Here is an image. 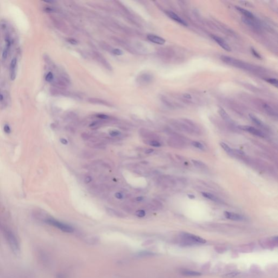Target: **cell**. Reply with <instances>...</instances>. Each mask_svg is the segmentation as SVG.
I'll list each match as a JSON object with an SVG mask.
<instances>
[{
	"instance_id": "6da1fadb",
	"label": "cell",
	"mask_w": 278,
	"mask_h": 278,
	"mask_svg": "<svg viewBox=\"0 0 278 278\" xmlns=\"http://www.w3.org/2000/svg\"><path fill=\"white\" fill-rule=\"evenodd\" d=\"M46 222L48 225H52L54 227L59 229L62 231H64L65 233H71L74 231V228L71 227L69 225H66L63 223L62 222H60L57 220L52 219H48L46 220Z\"/></svg>"
},
{
	"instance_id": "7a4b0ae2",
	"label": "cell",
	"mask_w": 278,
	"mask_h": 278,
	"mask_svg": "<svg viewBox=\"0 0 278 278\" xmlns=\"http://www.w3.org/2000/svg\"><path fill=\"white\" fill-rule=\"evenodd\" d=\"M221 59L226 64L230 65L233 66H235L238 68L247 70L250 69L249 65L246 64L245 63L241 61L240 60L234 59L228 56H221Z\"/></svg>"
},
{
	"instance_id": "3957f363",
	"label": "cell",
	"mask_w": 278,
	"mask_h": 278,
	"mask_svg": "<svg viewBox=\"0 0 278 278\" xmlns=\"http://www.w3.org/2000/svg\"><path fill=\"white\" fill-rule=\"evenodd\" d=\"M6 235L7 237V240L9 242V245L13 251L15 253L18 252L19 249V246L15 236L10 231H7L6 233Z\"/></svg>"
},
{
	"instance_id": "277c9868",
	"label": "cell",
	"mask_w": 278,
	"mask_h": 278,
	"mask_svg": "<svg viewBox=\"0 0 278 278\" xmlns=\"http://www.w3.org/2000/svg\"><path fill=\"white\" fill-rule=\"evenodd\" d=\"M238 128L241 130H244V131H246V132H248L251 133V134H254V135L257 136L262 137V138L265 137V134H263V132L260 131V130L253 127L249 126L241 125V126H239Z\"/></svg>"
},
{
	"instance_id": "5b68a950",
	"label": "cell",
	"mask_w": 278,
	"mask_h": 278,
	"mask_svg": "<svg viewBox=\"0 0 278 278\" xmlns=\"http://www.w3.org/2000/svg\"><path fill=\"white\" fill-rule=\"evenodd\" d=\"M136 78L137 82L140 85L144 86L150 83L153 80V77L150 74L144 73L140 74Z\"/></svg>"
},
{
	"instance_id": "8992f818",
	"label": "cell",
	"mask_w": 278,
	"mask_h": 278,
	"mask_svg": "<svg viewBox=\"0 0 278 278\" xmlns=\"http://www.w3.org/2000/svg\"><path fill=\"white\" fill-rule=\"evenodd\" d=\"M211 37L214 41L216 43H217V44L219 45L223 49H224L227 51H229V52L231 51V47L229 46V45L227 43L226 41H225L222 38L219 37L218 36H216V35H211Z\"/></svg>"
},
{
	"instance_id": "52a82bcc",
	"label": "cell",
	"mask_w": 278,
	"mask_h": 278,
	"mask_svg": "<svg viewBox=\"0 0 278 278\" xmlns=\"http://www.w3.org/2000/svg\"><path fill=\"white\" fill-rule=\"evenodd\" d=\"M166 14L168 16L170 19H172L173 20L176 22L177 23L182 25L184 26H187V23L184 20H182L180 16L176 15V14L171 11H166Z\"/></svg>"
},
{
	"instance_id": "ba28073f",
	"label": "cell",
	"mask_w": 278,
	"mask_h": 278,
	"mask_svg": "<svg viewBox=\"0 0 278 278\" xmlns=\"http://www.w3.org/2000/svg\"><path fill=\"white\" fill-rule=\"evenodd\" d=\"M183 236L186 239H187L193 241L194 242H196V243H200V244H205L206 242V241L205 239H203L202 237L198 236L193 235V234H191L185 233L183 234Z\"/></svg>"
},
{
	"instance_id": "9c48e42d",
	"label": "cell",
	"mask_w": 278,
	"mask_h": 278,
	"mask_svg": "<svg viewBox=\"0 0 278 278\" xmlns=\"http://www.w3.org/2000/svg\"><path fill=\"white\" fill-rule=\"evenodd\" d=\"M224 215L227 219H231L236 221H241L245 219V217L241 215L236 214L234 213H231L228 211H225Z\"/></svg>"
},
{
	"instance_id": "30bf717a",
	"label": "cell",
	"mask_w": 278,
	"mask_h": 278,
	"mask_svg": "<svg viewBox=\"0 0 278 278\" xmlns=\"http://www.w3.org/2000/svg\"><path fill=\"white\" fill-rule=\"evenodd\" d=\"M147 37L148 40H150V42L154 43L156 44L164 45L165 43H166V41L164 38L160 37H159L158 35H154V34H148Z\"/></svg>"
},
{
	"instance_id": "8fae6325",
	"label": "cell",
	"mask_w": 278,
	"mask_h": 278,
	"mask_svg": "<svg viewBox=\"0 0 278 278\" xmlns=\"http://www.w3.org/2000/svg\"><path fill=\"white\" fill-rule=\"evenodd\" d=\"M236 9L238 11H239L241 14H242L243 15H244V17H247V18H248V19H252V20H254V15L251 13V11H249L248 10H246V9H243V8H241L240 7H237V6H236L235 7Z\"/></svg>"
},
{
	"instance_id": "7c38bea8",
	"label": "cell",
	"mask_w": 278,
	"mask_h": 278,
	"mask_svg": "<svg viewBox=\"0 0 278 278\" xmlns=\"http://www.w3.org/2000/svg\"><path fill=\"white\" fill-rule=\"evenodd\" d=\"M17 64V59L14 58L12 59L11 63V79L14 80L16 77V67Z\"/></svg>"
},
{
	"instance_id": "4fadbf2b",
	"label": "cell",
	"mask_w": 278,
	"mask_h": 278,
	"mask_svg": "<svg viewBox=\"0 0 278 278\" xmlns=\"http://www.w3.org/2000/svg\"><path fill=\"white\" fill-rule=\"evenodd\" d=\"M95 56L96 57L98 60L103 64V66H104L107 69L112 70V66H110V65L109 64V63H108L107 60L105 59L103 57V56H102L101 54H100L99 53H96L95 54Z\"/></svg>"
},
{
	"instance_id": "5bb4252c",
	"label": "cell",
	"mask_w": 278,
	"mask_h": 278,
	"mask_svg": "<svg viewBox=\"0 0 278 278\" xmlns=\"http://www.w3.org/2000/svg\"><path fill=\"white\" fill-rule=\"evenodd\" d=\"M88 101L94 104H102V105H105L108 106H110V104L108 102H107L105 100L99 99V98H88Z\"/></svg>"
},
{
	"instance_id": "9a60e30c",
	"label": "cell",
	"mask_w": 278,
	"mask_h": 278,
	"mask_svg": "<svg viewBox=\"0 0 278 278\" xmlns=\"http://www.w3.org/2000/svg\"><path fill=\"white\" fill-rule=\"evenodd\" d=\"M254 20L248 19V18H247V17H242V21L243 22L245 23H246L247 25L249 26L253 27V28H258L259 26H258L257 22L255 21H254Z\"/></svg>"
},
{
	"instance_id": "2e32d148",
	"label": "cell",
	"mask_w": 278,
	"mask_h": 278,
	"mask_svg": "<svg viewBox=\"0 0 278 278\" xmlns=\"http://www.w3.org/2000/svg\"><path fill=\"white\" fill-rule=\"evenodd\" d=\"M182 274L188 277H199L202 275V273H199L198 272L186 269L182 271Z\"/></svg>"
},
{
	"instance_id": "e0dca14e",
	"label": "cell",
	"mask_w": 278,
	"mask_h": 278,
	"mask_svg": "<svg viewBox=\"0 0 278 278\" xmlns=\"http://www.w3.org/2000/svg\"><path fill=\"white\" fill-rule=\"evenodd\" d=\"M202 194L204 197L208 199H210L212 201H214V202H218L219 201V199L217 198L215 196H214V194H213L210 193L202 192Z\"/></svg>"
},
{
	"instance_id": "ac0fdd59",
	"label": "cell",
	"mask_w": 278,
	"mask_h": 278,
	"mask_svg": "<svg viewBox=\"0 0 278 278\" xmlns=\"http://www.w3.org/2000/svg\"><path fill=\"white\" fill-rule=\"evenodd\" d=\"M219 112L220 116L223 118L224 120H226V121L230 120V118L229 115L227 114V112H226L223 108H220L219 110Z\"/></svg>"
},
{
	"instance_id": "d6986e66",
	"label": "cell",
	"mask_w": 278,
	"mask_h": 278,
	"mask_svg": "<svg viewBox=\"0 0 278 278\" xmlns=\"http://www.w3.org/2000/svg\"><path fill=\"white\" fill-rule=\"evenodd\" d=\"M249 118L251 119V120L254 122L255 123H256L257 125L259 126H262L263 125V124L262 123V121L259 119L258 118L256 117L255 116H254V115L253 114H249Z\"/></svg>"
},
{
	"instance_id": "ffe728a7",
	"label": "cell",
	"mask_w": 278,
	"mask_h": 278,
	"mask_svg": "<svg viewBox=\"0 0 278 278\" xmlns=\"http://www.w3.org/2000/svg\"><path fill=\"white\" fill-rule=\"evenodd\" d=\"M220 145L226 152H227L229 154H233V150L231 149L228 144H225L224 142H221Z\"/></svg>"
},
{
	"instance_id": "44dd1931",
	"label": "cell",
	"mask_w": 278,
	"mask_h": 278,
	"mask_svg": "<svg viewBox=\"0 0 278 278\" xmlns=\"http://www.w3.org/2000/svg\"><path fill=\"white\" fill-rule=\"evenodd\" d=\"M266 81L268 83L272 84V86H275L276 88L278 87V80L277 79H275V78H268L267 80H266Z\"/></svg>"
},
{
	"instance_id": "7402d4cb",
	"label": "cell",
	"mask_w": 278,
	"mask_h": 278,
	"mask_svg": "<svg viewBox=\"0 0 278 278\" xmlns=\"http://www.w3.org/2000/svg\"><path fill=\"white\" fill-rule=\"evenodd\" d=\"M239 274L237 272H231V273L225 274L222 277L223 278H233L236 277Z\"/></svg>"
},
{
	"instance_id": "603a6c76",
	"label": "cell",
	"mask_w": 278,
	"mask_h": 278,
	"mask_svg": "<svg viewBox=\"0 0 278 278\" xmlns=\"http://www.w3.org/2000/svg\"><path fill=\"white\" fill-rule=\"evenodd\" d=\"M112 54L115 55H122L123 54V52L120 49L118 48H114L112 51Z\"/></svg>"
},
{
	"instance_id": "cb8c5ba5",
	"label": "cell",
	"mask_w": 278,
	"mask_h": 278,
	"mask_svg": "<svg viewBox=\"0 0 278 278\" xmlns=\"http://www.w3.org/2000/svg\"><path fill=\"white\" fill-rule=\"evenodd\" d=\"M193 146L196 148H197L198 149H200V150H203L204 149V146L202 144H200V142H197V141H193L192 143Z\"/></svg>"
},
{
	"instance_id": "d4e9b609",
	"label": "cell",
	"mask_w": 278,
	"mask_h": 278,
	"mask_svg": "<svg viewBox=\"0 0 278 278\" xmlns=\"http://www.w3.org/2000/svg\"><path fill=\"white\" fill-rule=\"evenodd\" d=\"M149 144H150L152 146L155 147H160L161 146L160 143L158 141H156V140H151V141H149Z\"/></svg>"
},
{
	"instance_id": "484cf974",
	"label": "cell",
	"mask_w": 278,
	"mask_h": 278,
	"mask_svg": "<svg viewBox=\"0 0 278 278\" xmlns=\"http://www.w3.org/2000/svg\"><path fill=\"white\" fill-rule=\"evenodd\" d=\"M107 211L108 214H110L111 215H115V216H118V217L120 216V214H118L117 211H115L112 209H111V208H107Z\"/></svg>"
},
{
	"instance_id": "4316f807",
	"label": "cell",
	"mask_w": 278,
	"mask_h": 278,
	"mask_svg": "<svg viewBox=\"0 0 278 278\" xmlns=\"http://www.w3.org/2000/svg\"><path fill=\"white\" fill-rule=\"evenodd\" d=\"M192 161L193 164L197 167H204L205 165L204 164H203V162H202L201 161H199L195 160H192Z\"/></svg>"
},
{
	"instance_id": "83f0119b",
	"label": "cell",
	"mask_w": 278,
	"mask_h": 278,
	"mask_svg": "<svg viewBox=\"0 0 278 278\" xmlns=\"http://www.w3.org/2000/svg\"><path fill=\"white\" fill-rule=\"evenodd\" d=\"M53 74L52 72H48V74H47V75H46L45 78H46V80L47 82H52L53 80Z\"/></svg>"
},
{
	"instance_id": "f1b7e54d",
	"label": "cell",
	"mask_w": 278,
	"mask_h": 278,
	"mask_svg": "<svg viewBox=\"0 0 278 278\" xmlns=\"http://www.w3.org/2000/svg\"><path fill=\"white\" fill-rule=\"evenodd\" d=\"M136 215L139 217H144L146 215V213L143 210H139L136 212Z\"/></svg>"
},
{
	"instance_id": "f546056e",
	"label": "cell",
	"mask_w": 278,
	"mask_h": 278,
	"mask_svg": "<svg viewBox=\"0 0 278 278\" xmlns=\"http://www.w3.org/2000/svg\"><path fill=\"white\" fill-rule=\"evenodd\" d=\"M264 108H265V109L267 110V112H269V114L274 115V113H275V112H274V111L273 110V109H272L271 107H270V106H269L267 105V104H265V105L264 106Z\"/></svg>"
},
{
	"instance_id": "4dcf8cb0",
	"label": "cell",
	"mask_w": 278,
	"mask_h": 278,
	"mask_svg": "<svg viewBox=\"0 0 278 278\" xmlns=\"http://www.w3.org/2000/svg\"><path fill=\"white\" fill-rule=\"evenodd\" d=\"M251 53L253 54V55L256 57L258 59H261V55L259 54V53L257 52L256 50H255L253 48H251Z\"/></svg>"
},
{
	"instance_id": "1f68e13d",
	"label": "cell",
	"mask_w": 278,
	"mask_h": 278,
	"mask_svg": "<svg viewBox=\"0 0 278 278\" xmlns=\"http://www.w3.org/2000/svg\"><path fill=\"white\" fill-rule=\"evenodd\" d=\"M139 255L140 256H144V257H147V256H152V255H153L154 254L152 253V252H149V251H144V252H141V253H140L139 254Z\"/></svg>"
},
{
	"instance_id": "d6a6232c",
	"label": "cell",
	"mask_w": 278,
	"mask_h": 278,
	"mask_svg": "<svg viewBox=\"0 0 278 278\" xmlns=\"http://www.w3.org/2000/svg\"><path fill=\"white\" fill-rule=\"evenodd\" d=\"M109 134L110 135V136H112V137H116V136H118L120 135V132H118V130H114L110 131V133H109Z\"/></svg>"
},
{
	"instance_id": "836d02e7",
	"label": "cell",
	"mask_w": 278,
	"mask_h": 278,
	"mask_svg": "<svg viewBox=\"0 0 278 278\" xmlns=\"http://www.w3.org/2000/svg\"><path fill=\"white\" fill-rule=\"evenodd\" d=\"M96 116L97 118H101V119H103V120H107V119H108L109 118V116H108L107 115H105V114H97Z\"/></svg>"
},
{
	"instance_id": "e575fe53",
	"label": "cell",
	"mask_w": 278,
	"mask_h": 278,
	"mask_svg": "<svg viewBox=\"0 0 278 278\" xmlns=\"http://www.w3.org/2000/svg\"><path fill=\"white\" fill-rule=\"evenodd\" d=\"M67 41H68L70 43H71V44H72V45H77V44L78 43V41H77V40L75 39H74V38H70V39H67Z\"/></svg>"
},
{
	"instance_id": "d590c367",
	"label": "cell",
	"mask_w": 278,
	"mask_h": 278,
	"mask_svg": "<svg viewBox=\"0 0 278 278\" xmlns=\"http://www.w3.org/2000/svg\"><path fill=\"white\" fill-rule=\"evenodd\" d=\"M8 49H9V48H8V47H5V48L4 49L3 52V53H2V58H3V59H5V58H7V55H8Z\"/></svg>"
},
{
	"instance_id": "8d00e7d4",
	"label": "cell",
	"mask_w": 278,
	"mask_h": 278,
	"mask_svg": "<svg viewBox=\"0 0 278 278\" xmlns=\"http://www.w3.org/2000/svg\"><path fill=\"white\" fill-rule=\"evenodd\" d=\"M3 129H4L5 132V133H7V134H9V133H11V128H10L9 126L8 125H7V124H5V126H4V128H3Z\"/></svg>"
},
{
	"instance_id": "74e56055",
	"label": "cell",
	"mask_w": 278,
	"mask_h": 278,
	"mask_svg": "<svg viewBox=\"0 0 278 278\" xmlns=\"http://www.w3.org/2000/svg\"><path fill=\"white\" fill-rule=\"evenodd\" d=\"M115 197L118 199H122L123 198V195L120 192H117L115 193Z\"/></svg>"
},
{
	"instance_id": "f35d334b",
	"label": "cell",
	"mask_w": 278,
	"mask_h": 278,
	"mask_svg": "<svg viewBox=\"0 0 278 278\" xmlns=\"http://www.w3.org/2000/svg\"><path fill=\"white\" fill-rule=\"evenodd\" d=\"M92 180V178H91V176H86L85 179V182L86 184L90 182Z\"/></svg>"
},
{
	"instance_id": "ab89813d",
	"label": "cell",
	"mask_w": 278,
	"mask_h": 278,
	"mask_svg": "<svg viewBox=\"0 0 278 278\" xmlns=\"http://www.w3.org/2000/svg\"><path fill=\"white\" fill-rule=\"evenodd\" d=\"M183 97H184V98H186V99H188V100H190V99H191V98H192V97H191V95H190V94H184L183 95Z\"/></svg>"
},
{
	"instance_id": "60d3db41",
	"label": "cell",
	"mask_w": 278,
	"mask_h": 278,
	"mask_svg": "<svg viewBox=\"0 0 278 278\" xmlns=\"http://www.w3.org/2000/svg\"><path fill=\"white\" fill-rule=\"evenodd\" d=\"M60 141L61 143V144H67V143H68L66 139H64V138H61V139H60Z\"/></svg>"
},
{
	"instance_id": "b9f144b4",
	"label": "cell",
	"mask_w": 278,
	"mask_h": 278,
	"mask_svg": "<svg viewBox=\"0 0 278 278\" xmlns=\"http://www.w3.org/2000/svg\"><path fill=\"white\" fill-rule=\"evenodd\" d=\"M153 152H154V150H153V149H148V150H146L145 151V153H146V154H150V153H152Z\"/></svg>"
},
{
	"instance_id": "7bdbcfd3",
	"label": "cell",
	"mask_w": 278,
	"mask_h": 278,
	"mask_svg": "<svg viewBox=\"0 0 278 278\" xmlns=\"http://www.w3.org/2000/svg\"><path fill=\"white\" fill-rule=\"evenodd\" d=\"M143 199H144V197H137V198H136V200L138 202H141V201H142Z\"/></svg>"
},
{
	"instance_id": "ee69618b",
	"label": "cell",
	"mask_w": 278,
	"mask_h": 278,
	"mask_svg": "<svg viewBox=\"0 0 278 278\" xmlns=\"http://www.w3.org/2000/svg\"><path fill=\"white\" fill-rule=\"evenodd\" d=\"M188 197L189 198H192V199H193V198H195L194 196H193V195H191V194H188Z\"/></svg>"
},
{
	"instance_id": "f6af8a7d",
	"label": "cell",
	"mask_w": 278,
	"mask_h": 278,
	"mask_svg": "<svg viewBox=\"0 0 278 278\" xmlns=\"http://www.w3.org/2000/svg\"><path fill=\"white\" fill-rule=\"evenodd\" d=\"M3 100V96L2 94H0V101H2Z\"/></svg>"
}]
</instances>
